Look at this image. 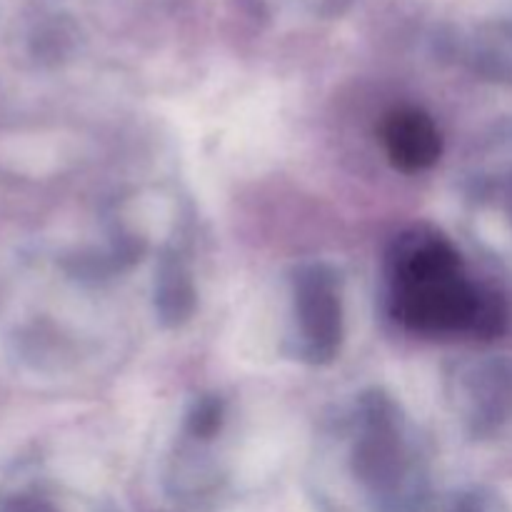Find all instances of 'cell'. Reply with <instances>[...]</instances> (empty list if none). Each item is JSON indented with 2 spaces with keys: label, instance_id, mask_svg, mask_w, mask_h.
<instances>
[{
  "label": "cell",
  "instance_id": "6da1fadb",
  "mask_svg": "<svg viewBox=\"0 0 512 512\" xmlns=\"http://www.w3.org/2000/svg\"><path fill=\"white\" fill-rule=\"evenodd\" d=\"M310 480L335 512H413L428 485L420 430L393 395L360 390L320 428Z\"/></svg>",
  "mask_w": 512,
  "mask_h": 512
},
{
  "label": "cell",
  "instance_id": "7a4b0ae2",
  "mask_svg": "<svg viewBox=\"0 0 512 512\" xmlns=\"http://www.w3.org/2000/svg\"><path fill=\"white\" fill-rule=\"evenodd\" d=\"M385 283L390 315L415 335L490 340L505 328L500 295L475 285L458 248L428 223L395 235L385 255Z\"/></svg>",
  "mask_w": 512,
  "mask_h": 512
},
{
  "label": "cell",
  "instance_id": "3957f363",
  "mask_svg": "<svg viewBox=\"0 0 512 512\" xmlns=\"http://www.w3.org/2000/svg\"><path fill=\"white\" fill-rule=\"evenodd\" d=\"M290 343L308 365H330L345 340L343 280L328 263H303L290 275Z\"/></svg>",
  "mask_w": 512,
  "mask_h": 512
},
{
  "label": "cell",
  "instance_id": "277c9868",
  "mask_svg": "<svg viewBox=\"0 0 512 512\" xmlns=\"http://www.w3.org/2000/svg\"><path fill=\"white\" fill-rule=\"evenodd\" d=\"M450 400L473 435H493L512 418V363L478 360L458 368Z\"/></svg>",
  "mask_w": 512,
  "mask_h": 512
},
{
  "label": "cell",
  "instance_id": "5b68a950",
  "mask_svg": "<svg viewBox=\"0 0 512 512\" xmlns=\"http://www.w3.org/2000/svg\"><path fill=\"white\" fill-rule=\"evenodd\" d=\"M380 143L390 165L400 173H423L443 155V135L433 115L415 105H403L385 113L380 123Z\"/></svg>",
  "mask_w": 512,
  "mask_h": 512
},
{
  "label": "cell",
  "instance_id": "8992f818",
  "mask_svg": "<svg viewBox=\"0 0 512 512\" xmlns=\"http://www.w3.org/2000/svg\"><path fill=\"white\" fill-rule=\"evenodd\" d=\"M155 313L168 325H180L195 310V285L188 268L178 260V255L168 253L158 265L155 275Z\"/></svg>",
  "mask_w": 512,
  "mask_h": 512
},
{
  "label": "cell",
  "instance_id": "52a82bcc",
  "mask_svg": "<svg viewBox=\"0 0 512 512\" xmlns=\"http://www.w3.org/2000/svg\"><path fill=\"white\" fill-rule=\"evenodd\" d=\"M225 418H228V408H225V400L220 398V395H198V398L190 403V408L185 410L183 435L190 443L210 445L213 440H218L220 433H223Z\"/></svg>",
  "mask_w": 512,
  "mask_h": 512
},
{
  "label": "cell",
  "instance_id": "ba28073f",
  "mask_svg": "<svg viewBox=\"0 0 512 512\" xmlns=\"http://www.w3.org/2000/svg\"><path fill=\"white\" fill-rule=\"evenodd\" d=\"M448 512H508V508L495 495L483 493V490H470V493L458 495Z\"/></svg>",
  "mask_w": 512,
  "mask_h": 512
},
{
  "label": "cell",
  "instance_id": "9c48e42d",
  "mask_svg": "<svg viewBox=\"0 0 512 512\" xmlns=\"http://www.w3.org/2000/svg\"><path fill=\"white\" fill-rule=\"evenodd\" d=\"M503 193H505V208H508L510 218H512V170L508 173V180L503 185Z\"/></svg>",
  "mask_w": 512,
  "mask_h": 512
}]
</instances>
